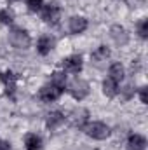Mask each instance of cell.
Wrapping results in <instances>:
<instances>
[{"instance_id": "obj_1", "label": "cell", "mask_w": 148, "mask_h": 150, "mask_svg": "<svg viewBox=\"0 0 148 150\" xmlns=\"http://www.w3.org/2000/svg\"><path fill=\"white\" fill-rule=\"evenodd\" d=\"M84 133L92 138V140H106L111 134V129L105 124V122H99V120H92V122H87L84 127Z\"/></svg>"}, {"instance_id": "obj_2", "label": "cell", "mask_w": 148, "mask_h": 150, "mask_svg": "<svg viewBox=\"0 0 148 150\" xmlns=\"http://www.w3.org/2000/svg\"><path fill=\"white\" fill-rule=\"evenodd\" d=\"M9 44H11L12 47H16V49H23V51H25V49L30 47L32 38H30V35H28L26 30L14 26V28H11V32H9Z\"/></svg>"}, {"instance_id": "obj_3", "label": "cell", "mask_w": 148, "mask_h": 150, "mask_svg": "<svg viewBox=\"0 0 148 150\" xmlns=\"http://www.w3.org/2000/svg\"><path fill=\"white\" fill-rule=\"evenodd\" d=\"M89 91H91V86H89V82L87 80H84V79H80V77H75L73 80L70 82V86H68V93L73 96L75 100H84L87 94H89Z\"/></svg>"}, {"instance_id": "obj_4", "label": "cell", "mask_w": 148, "mask_h": 150, "mask_svg": "<svg viewBox=\"0 0 148 150\" xmlns=\"http://www.w3.org/2000/svg\"><path fill=\"white\" fill-rule=\"evenodd\" d=\"M44 11H42V19H44V23H47V25H51V26H56L58 23H59V19H61V9H59V5L56 4V2H51V4H47L45 7H42Z\"/></svg>"}, {"instance_id": "obj_5", "label": "cell", "mask_w": 148, "mask_h": 150, "mask_svg": "<svg viewBox=\"0 0 148 150\" xmlns=\"http://www.w3.org/2000/svg\"><path fill=\"white\" fill-rule=\"evenodd\" d=\"M61 93H63L61 87H58V86H54V84H47V86H44V87L38 91V98H40L42 101H45V103H52V101H56V100L61 96Z\"/></svg>"}, {"instance_id": "obj_6", "label": "cell", "mask_w": 148, "mask_h": 150, "mask_svg": "<svg viewBox=\"0 0 148 150\" xmlns=\"http://www.w3.org/2000/svg\"><path fill=\"white\" fill-rule=\"evenodd\" d=\"M70 122H72L73 127L82 129V127L89 122V110H87V108H82V107L75 108L73 112L70 113Z\"/></svg>"}, {"instance_id": "obj_7", "label": "cell", "mask_w": 148, "mask_h": 150, "mask_svg": "<svg viewBox=\"0 0 148 150\" xmlns=\"http://www.w3.org/2000/svg\"><path fill=\"white\" fill-rule=\"evenodd\" d=\"M110 37L118 47H124V45H127V42H129V33H127V30H125L124 26H120V25H113V26H111L110 28Z\"/></svg>"}, {"instance_id": "obj_8", "label": "cell", "mask_w": 148, "mask_h": 150, "mask_svg": "<svg viewBox=\"0 0 148 150\" xmlns=\"http://www.w3.org/2000/svg\"><path fill=\"white\" fill-rule=\"evenodd\" d=\"M0 80L4 82V87H5L7 96L14 98V93H16V82H18V75H14L12 72H0Z\"/></svg>"}, {"instance_id": "obj_9", "label": "cell", "mask_w": 148, "mask_h": 150, "mask_svg": "<svg viewBox=\"0 0 148 150\" xmlns=\"http://www.w3.org/2000/svg\"><path fill=\"white\" fill-rule=\"evenodd\" d=\"M63 68L65 72H70V74H78L82 70V56L80 54H72L68 58L63 59Z\"/></svg>"}, {"instance_id": "obj_10", "label": "cell", "mask_w": 148, "mask_h": 150, "mask_svg": "<svg viewBox=\"0 0 148 150\" xmlns=\"http://www.w3.org/2000/svg\"><path fill=\"white\" fill-rule=\"evenodd\" d=\"M87 30V19L84 16H73L68 21V32L73 35H80Z\"/></svg>"}, {"instance_id": "obj_11", "label": "cell", "mask_w": 148, "mask_h": 150, "mask_svg": "<svg viewBox=\"0 0 148 150\" xmlns=\"http://www.w3.org/2000/svg\"><path fill=\"white\" fill-rule=\"evenodd\" d=\"M52 47H54V38L51 35H42L37 40V51H38V54H42V56H47L52 51Z\"/></svg>"}, {"instance_id": "obj_12", "label": "cell", "mask_w": 148, "mask_h": 150, "mask_svg": "<svg viewBox=\"0 0 148 150\" xmlns=\"http://www.w3.org/2000/svg\"><path fill=\"white\" fill-rule=\"evenodd\" d=\"M65 122V113L63 112H51L47 115V119H45V126L49 127V129H58L61 124Z\"/></svg>"}, {"instance_id": "obj_13", "label": "cell", "mask_w": 148, "mask_h": 150, "mask_svg": "<svg viewBox=\"0 0 148 150\" xmlns=\"http://www.w3.org/2000/svg\"><path fill=\"white\" fill-rule=\"evenodd\" d=\"M127 145H129V150H145L147 149V138L141 134H136V133L129 134Z\"/></svg>"}, {"instance_id": "obj_14", "label": "cell", "mask_w": 148, "mask_h": 150, "mask_svg": "<svg viewBox=\"0 0 148 150\" xmlns=\"http://www.w3.org/2000/svg\"><path fill=\"white\" fill-rule=\"evenodd\" d=\"M110 58V49L106 47V45H99L92 54H91V59H92V63H96V65H101V61H106Z\"/></svg>"}, {"instance_id": "obj_15", "label": "cell", "mask_w": 148, "mask_h": 150, "mask_svg": "<svg viewBox=\"0 0 148 150\" xmlns=\"http://www.w3.org/2000/svg\"><path fill=\"white\" fill-rule=\"evenodd\" d=\"M42 147V138L35 133H28L25 136V149L26 150H40Z\"/></svg>"}, {"instance_id": "obj_16", "label": "cell", "mask_w": 148, "mask_h": 150, "mask_svg": "<svg viewBox=\"0 0 148 150\" xmlns=\"http://www.w3.org/2000/svg\"><path fill=\"white\" fill-rule=\"evenodd\" d=\"M108 75H110L111 80H115L117 84L120 82V80H124V75H125V70H124V67L120 65V63H111L110 68H108Z\"/></svg>"}, {"instance_id": "obj_17", "label": "cell", "mask_w": 148, "mask_h": 150, "mask_svg": "<svg viewBox=\"0 0 148 150\" xmlns=\"http://www.w3.org/2000/svg\"><path fill=\"white\" fill-rule=\"evenodd\" d=\"M117 91H118V87H117V82H115V80H111L110 77L103 80V94H105V96L113 98V96L117 94Z\"/></svg>"}, {"instance_id": "obj_18", "label": "cell", "mask_w": 148, "mask_h": 150, "mask_svg": "<svg viewBox=\"0 0 148 150\" xmlns=\"http://www.w3.org/2000/svg\"><path fill=\"white\" fill-rule=\"evenodd\" d=\"M51 84H54V86L65 89V86H66V75H65V72H52Z\"/></svg>"}, {"instance_id": "obj_19", "label": "cell", "mask_w": 148, "mask_h": 150, "mask_svg": "<svg viewBox=\"0 0 148 150\" xmlns=\"http://www.w3.org/2000/svg\"><path fill=\"white\" fill-rule=\"evenodd\" d=\"M12 21H14V14H12V11H9V9H2L0 11V23L2 25H12Z\"/></svg>"}, {"instance_id": "obj_20", "label": "cell", "mask_w": 148, "mask_h": 150, "mask_svg": "<svg viewBox=\"0 0 148 150\" xmlns=\"http://www.w3.org/2000/svg\"><path fill=\"white\" fill-rule=\"evenodd\" d=\"M138 33L141 38H147L148 37V19H141L138 23Z\"/></svg>"}, {"instance_id": "obj_21", "label": "cell", "mask_w": 148, "mask_h": 150, "mask_svg": "<svg viewBox=\"0 0 148 150\" xmlns=\"http://www.w3.org/2000/svg\"><path fill=\"white\" fill-rule=\"evenodd\" d=\"M26 5L32 12H38L44 7V0H26Z\"/></svg>"}, {"instance_id": "obj_22", "label": "cell", "mask_w": 148, "mask_h": 150, "mask_svg": "<svg viewBox=\"0 0 148 150\" xmlns=\"http://www.w3.org/2000/svg\"><path fill=\"white\" fill-rule=\"evenodd\" d=\"M122 93H124V98H125V100H129V98H131V96L134 94V89H132V84H127V86H125V87L122 89Z\"/></svg>"}, {"instance_id": "obj_23", "label": "cell", "mask_w": 148, "mask_h": 150, "mask_svg": "<svg viewBox=\"0 0 148 150\" xmlns=\"http://www.w3.org/2000/svg\"><path fill=\"white\" fill-rule=\"evenodd\" d=\"M147 91H148V87H147V86H143V87H140V98H141V103H148Z\"/></svg>"}, {"instance_id": "obj_24", "label": "cell", "mask_w": 148, "mask_h": 150, "mask_svg": "<svg viewBox=\"0 0 148 150\" xmlns=\"http://www.w3.org/2000/svg\"><path fill=\"white\" fill-rule=\"evenodd\" d=\"M0 150H12L9 142H0Z\"/></svg>"}, {"instance_id": "obj_25", "label": "cell", "mask_w": 148, "mask_h": 150, "mask_svg": "<svg viewBox=\"0 0 148 150\" xmlns=\"http://www.w3.org/2000/svg\"><path fill=\"white\" fill-rule=\"evenodd\" d=\"M9 2H18V0H9Z\"/></svg>"}]
</instances>
